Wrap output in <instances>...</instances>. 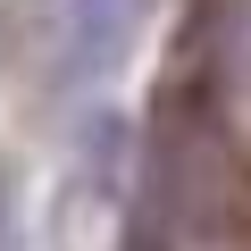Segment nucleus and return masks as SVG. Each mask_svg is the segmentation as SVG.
I'll return each mask as SVG.
<instances>
[{
    "label": "nucleus",
    "instance_id": "nucleus-1",
    "mask_svg": "<svg viewBox=\"0 0 251 251\" xmlns=\"http://www.w3.org/2000/svg\"><path fill=\"white\" fill-rule=\"evenodd\" d=\"M134 9H143V0H75V25H84V59L92 67L117 50V34L134 25Z\"/></svg>",
    "mask_w": 251,
    "mask_h": 251
},
{
    "label": "nucleus",
    "instance_id": "nucleus-2",
    "mask_svg": "<svg viewBox=\"0 0 251 251\" xmlns=\"http://www.w3.org/2000/svg\"><path fill=\"white\" fill-rule=\"evenodd\" d=\"M0 251H9V184H0Z\"/></svg>",
    "mask_w": 251,
    "mask_h": 251
}]
</instances>
